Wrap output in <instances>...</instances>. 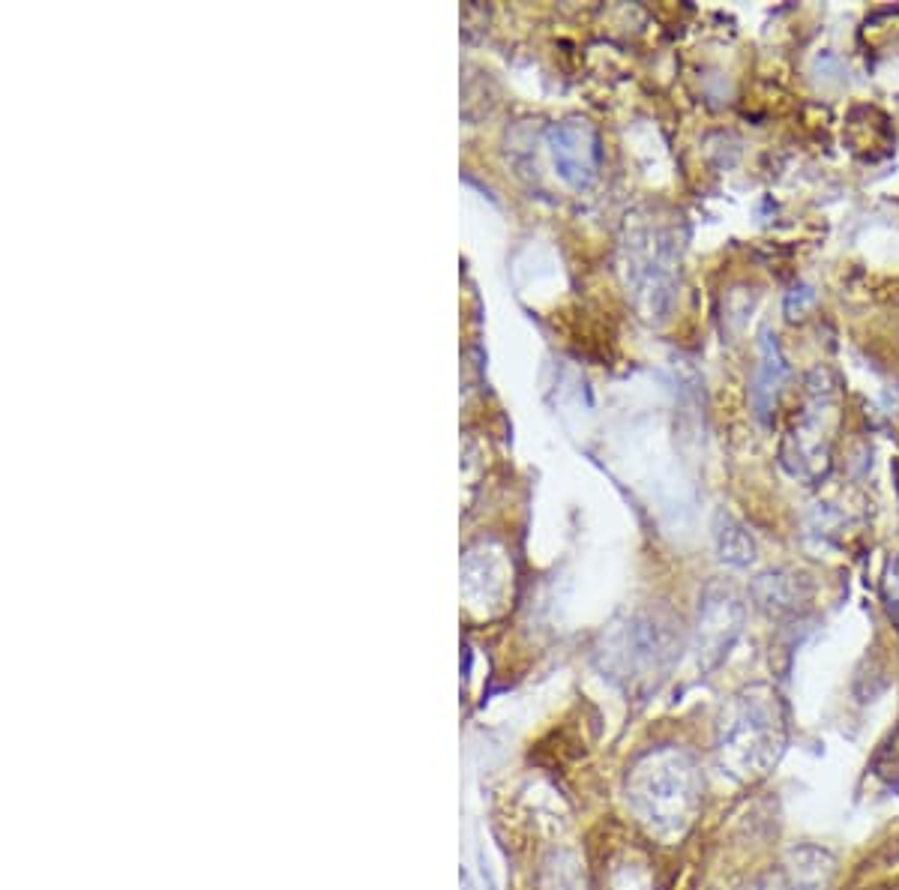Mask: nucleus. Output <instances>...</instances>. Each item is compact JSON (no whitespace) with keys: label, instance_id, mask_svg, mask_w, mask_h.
<instances>
[{"label":"nucleus","instance_id":"obj_1","mask_svg":"<svg viewBox=\"0 0 899 890\" xmlns=\"http://www.w3.org/2000/svg\"><path fill=\"white\" fill-rule=\"evenodd\" d=\"M780 723L773 717V710L765 702H747L740 708L738 719L728 726V744L723 750L728 759H738L740 768L747 771H761L765 764L777 759V744H780ZM749 773V771H747Z\"/></svg>","mask_w":899,"mask_h":890},{"label":"nucleus","instance_id":"obj_2","mask_svg":"<svg viewBox=\"0 0 899 890\" xmlns=\"http://www.w3.org/2000/svg\"><path fill=\"white\" fill-rule=\"evenodd\" d=\"M786 378H789V366L782 360L780 343L771 330H765L759 343V366H756V378H752V405L761 420L771 417V408L777 405Z\"/></svg>","mask_w":899,"mask_h":890},{"label":"nucleus","instance_id":"obj_3","mask_svg":"<svg viewBox=\"0 0 899 890\" xmlns=\"http://www.w3.org/2000/svg\"><path fill=\"white\" fill-rule=\"evenodd\" d=\"M740 621H744V606L735 597V590H719L714 600H707L705 621H702V639L714 651V654H728V648L735 644L740 633Z\"/></svg>","mask_w":899,"mask_h":890},{"label":"nucleus","instance_id":"obj_4","mask_svg":"<svg viewBox=\"0 0 899 890\" xmlns=\"http://www.w3.org/2000/svg\"><path fill=\"white\" fill-rule=\"evenodd\" d=\"M717 543H719V558L732 564V567H749L756 558V546L744 528L732 519V515H719L717 525Z\"/></svg>","mask_w":899,"mask_h":890},{"label":"nucleus","instance_id":"obj_5","mask_svg":"<svg viewBox=\"0 0 899 890\" xmlns=\"http://www.w3.org/2000/svg\"><path fill=\"white\" fill-rule=\"evenodd\" d=\"M756 597L765 609L771 611H789L801 600V590H798V579L786 576V573H765L756 582Z\"/></svg>","mask_w":899,"mask_h":890}]
</instances>
